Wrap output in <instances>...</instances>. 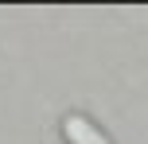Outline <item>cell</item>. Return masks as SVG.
I'll list each match as a JSON object with an SVG mask.
<instances>
[{"label": "cell", "instance_id": "1", "mask_svg": "<svg viewBox=\"0 0 148 144\" xmlns=\"http://www.w3.org/2000/svg\"><path fill=\"white\" fill-rule=\"evenodd\" d=\"M62 140L66 144H113L101 132V125H94L86 113H66L62 117Z\"/></svg>", "mask_w": 148, "mask_h": 144}]
</instances>
